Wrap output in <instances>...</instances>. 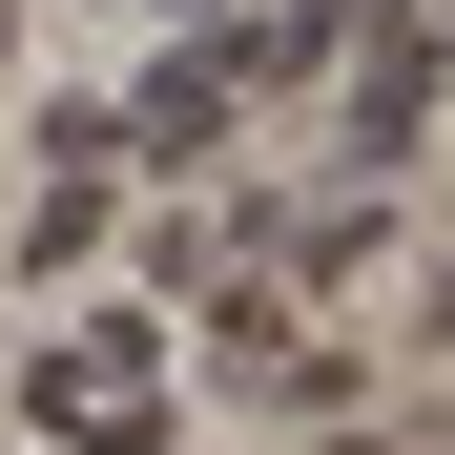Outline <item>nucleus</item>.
<instances>
[{
	"instance_id": "f257e3e1",
	"label": "nucleus",
	"mask_w": 455,
	"mask_h": 455,
	"mask_svg": "<svg viewBox=\"0 0 455 455\" xmlns=\"http://www.w3.org/2000/svg\"><path fill=\"white\" fill-rule=\"evenodd\" d=\"M21 414H42L62 455H145V435H166V372H145L124 331H84V352H42V372H21Z\"/></svg>"
}]
</instances>
